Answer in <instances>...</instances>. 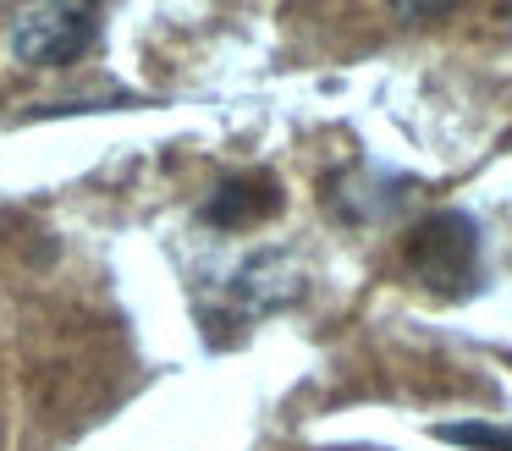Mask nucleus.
<instances>
[{
	"label": "nucleus",
	"instance_id": "obj_1",
	"mask_svg": "<svg viewBox=\"0 0 512 451\" xmlns=\"http://www.w3.org/2000/svg\"><path fill=\"white\" fill-rule=\"evenodd\" d=\"M100 0H23L6 44L23 66H72L94 44Z\"/></svg>",
	"mask_w": 512,
	"mask_h": 451
},
{
	"label": "nucleus",
	"instance_id": "obj_2",
	"mask_svg": "<svg viewBox=\"0 0 512 451\" xmlns=\"http://www.w3.org/2000/svg\"><path fill=\"white\" fill-rule=\"evenodd\" d=\"M424 242H413V264L430 281H463L468 275V253H474V226L463 215H441L430 231H419Z\"/></svg>",
	"mask_w": 512,
	"mask_h": 451
},
{
	"label": "nucleus",
	"instance_id": "obj_3",
	"mask_svg": "<svg viewBox=\"0 0 512 451\" xmlns=\"http://www.w3.org/2000/svg\"><path fill=\"white\" fill-rule=\"evenodd\" d=\"M397 17H435V11H446L452 0H386Z\"/></svg>",
	"mask_w": 512,
	"mask_h": 451
},
{
	"label": "nucleus",
	"instance_id": "obj_4",
	"mask_svg": "<svg viewBox=\"0 0 512 451\" xmlns=\"http://www.w3.org/2000/svg\"><path fill=\"white\" fill-rule=\"evenodd\" d=\"M452 440H468V446H512V435H490V429H446Z\"/></svg>",
	"mask_w": 512,
	"mask_h": 451
}]
</instances>
